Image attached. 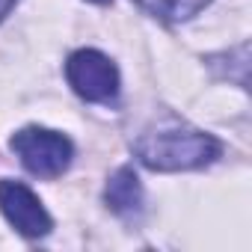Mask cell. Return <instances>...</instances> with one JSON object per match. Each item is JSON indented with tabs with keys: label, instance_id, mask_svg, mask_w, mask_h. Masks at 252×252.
Listing matches in <instances>:
<instances>
[{
	"label": "cell",
	"instance_id": "obj_5",
	"mask_svg": "<svg viewBox=\"0 0 252 252\" xmlns=\"http://www.w3.org/2000/svg\"><path fill=\"white\" fill-rule=\"evenodd\" d=\"M104 199H107V205H110L113 214H119V217H134L143 208V187H140L137 172L131 166H122L107 181Z\"/></svg>",
	"mask_w": 252,
	"mask_h": 252
},
{
	"label": "cell",
	"instance_id": "obj_7",
	"mask_svg": "<svg viewBox=\"0 0 252 252\" xmlns=\"http://www.w3.org/2000/svg\"><path fill=\"white\" fill-rule=\"evenodd\" d=\"M12 6H15V0H0V21L9 15V9H12Z\"/></svg>",
	"mask_w": 252,
	"mask_h": 252
},
{
	"label": "cell",
	"instance_id": "obj_3",
	"mask_svg": "<svg viewBox=\"0 0 252 252\" xmlns=\"http://www.w3.org/2000/svg\"><path fill=\"white\" fill-rule=\"evenodd\" d=\"M65 77L68 86L86 101H110L119 95V71L101 51H74L65 63Z\"/></svg>",
	"mask_w": 252,
	"mask_h": 252
},
{
	"label": "cell",
	"instance_id": "obj_4",
	"mask_svg": "<svg viewBox=\"0 0 252 252\" xmlns=\"http://www.w3.org/2000/svg\"><path fill=\"white\" fill-rule=\"evenodd\" d=\"M0 211L24 237H45L54 228V220L39 196L21 181H0Z\"/></svg>",
	"mask_w": 252,
	"mask_h": 252
},
{
	"label": "cell",
	"instance_id": "obj_1",
	"mask_svg": "<svg viewBox=\"0 0 252 252\" xmlns=\"http://www.w3.org/2000/svg\"><path fill=\"white\" fill-rule=\"evenodd\" d=\"M137 158L158 172H178V169H199L220 158L222 146L211 134L193 128H166L149 131L134 146Z\"/></svg>",
	"mask_w": 252,
	"mask_h": 252
},
{
	"label": "cell",
	"instance_id": "obj_6",
	"mask_svg": "<svg viewBox=\"0 0 252 252\" xmlns=\"http://www.w3.org/2000/svg\"><path fill=\"white\" fill-rule=\"evenodd\" d=\"M137 3L163 21H187L196 12H202L211 0H137Z\"/></svg>",
	"mask_w": 252,
	"mask_h": 252
},
{
	"label": "cell",
	"instance_id": "obj_8",
	"mask_svg": "<svg viewBox=\"0 0 252 252\" xmlns=\"http://www.w3.org/2000/svg\"><path fill=\"white\" fill-rule=\"evenodd\" d=\"M92 3H110V0H92Z\"/></svg>",
	"mask_w": 252,
	"mask_h": 252
},
{
	"label": "cell",
	"instance_id": "obj_2",
	"mask_svg": "<svg viewBox=\"0 0 252 252\" xmlns=\"http://www.w3.org/2000/svg\"><path fill=\"white\" fill-rule=\"evenodd\" d=\"M12 152L21 158L24 169L39 178H57L68 169L74 158V146L68 137L48 128H24L12 137Z\"/></svg>",
	"mask_w": 252,
	"mask_h": 252
}]
</instances>
